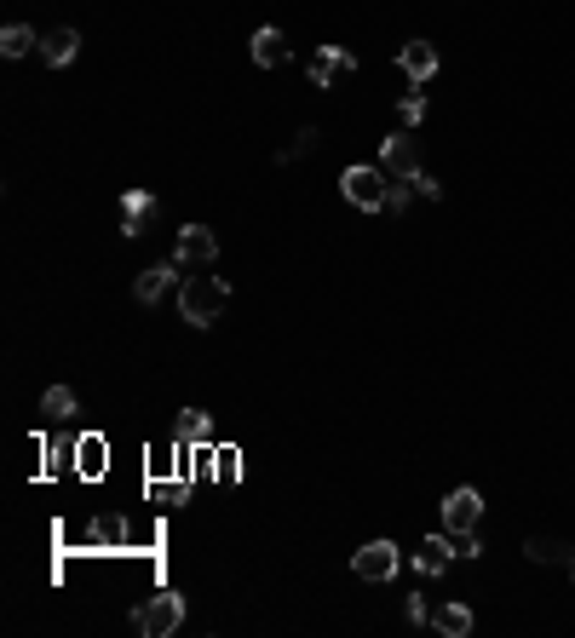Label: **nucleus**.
<instances>
[{"mask_svg":"<svg viewBox=\"0 0 575 638\" xmlns=\"http://www.w3.org/2000/svg\"><path fill=\"white\" fill-rule=\"evenodd\" d=\"M225 305H230V288L219 276H184L179 282V317L190 328H213V322L225 317Z\"/></svg>","mask_w":575,"mask_h":638,"instance_id":"obj_1","label":"nucleus"},{"mask_svg":"<svg viewBox=\"0 0 575 638\" xmlns=\"http://www.w3.org/2000/svg\"><path fill=\"white\" fill-rule=\"evenodd\" d=\"M340 196L363 213H386V196H391V173L386 167H345L340 173Z\"/></svg>","mask_w":575,"mask_h":638,"instance_id":"obj_2","label":"nucleus"},{"mask_svg":"<svg viewBox=\"0 0 575 638\" xmlns=\"http://www.w3.org/2000/svg\"><path fill=\"white\" fill-rule=\"evenodd\" d=\"M133 627L144 638H167V633H179L184 627V598L179 593H150L144 604L133 610Z\"/></svg>","mask_w":575,"mask_h":638,"instance_id":"obj_3","label":"nucleus"},{"mask_svg":"<svg viewBox=\"0 0 575 638\" xmlns=\"http://www.w3.org/2000/svg\"><path fill=\"white\" fill-rule=\"evenodd\" d=\"M397 564H403V552L391 547V541H368V547L351 552V570H357V581H391V575H397Z\"/></svg>","mask_w":575,"mask_h":638,"instance_id":"obj_4","label":"nucleus"},{"mask_svg":"<svg viewBox=\"0 0 575 638\" xmlns=\"http://www.w3.org/2000/svg\"><path fill=\"white\" fill-rule=\"evenodd\" d=\"M219 259V236L207 225H184L173 236V265H213Z\"/></svg>","mask_w":575,"mask_h":638,"instance_id":"obj_5","label":"nucleus"},{"mask_svg":"<svg viewBox=\"0 0 575 638\" xmlns=\"http://www.w3.org/2000/svg\"><path fill=\"white\" fill-rule=\"evenodd\" d=\"M380 167H386L391 179H414V173H420V144H414L409 133L380 138Z\"/></svg>","mask_w":575,"mask_h":638,"instance_id":"obj_6","label":"nucleus"},{"mask_svg":"<svg viewBox=\"0 0 575 638\" xmlns=\"http://www.w3.org/2000/svg\"><path fill=\"white\" fill-rule=\"evenodd\" d=\"M351 69H357V52H351V46H317V52H311V87H334Z\"/></svg>","mask_w":575,"mask_h":638,"instance_id":"obj_7","label":"nucleus"},{"mask_svg":"<svg viewBox=\"0 0 575 638\" xmlns=\"http://www.w3.org/2000/svg\"><path fill=\"white\" fill-rule=\"evenodd\" d=\"M397 69L409 75L414 87H426V81L437 75V46L432 41H403L397 46Z\"/></svg>","mask_w":575,"mask_h":638,"instance_id":"obj_8","label":"nucleus"},{"mask_svg":"<svg viewBox=\"0 0 575 638\" xmlns=\"http://www.w3.org/2000/svg\"><path fill=\"white\" fill-rule=\"evenodd\" d=\"M478 518H483V495H478V489H455V495L443 501V529H449V535L478 529Z\"/></svg>","mask_w":575,"mask_h":638,"instance_id":"obj_9","label":"nucleus"},{"mask_svg":"<svg viewBox=\"0 0 575 638\" xmlns=\"http://www.w3.org/2000/svg\"><path fill=\"white\" fill-rule=\"evenodd\" d=\"M248 52H253V64H259V69H282V64H288V35H282L276 23H259V29H253V41H248Z\"/></svg>","mask_w":575,"mask_h":638,"instance_id":"obj_10","label":"nucleus"},{"mask_svg":"<svg viewBox=\"0 0 575 638\" xmlns=\"http://www.w3.org/2000/svg\"><path fill=\"white\" fill-rule=\"evenodd\" d=\"M449 558H455V535H426V541L414 547V570L420 575H443L449 570Z\"/></svg>","mask_w":575,"mask_h":638,"instance_id":"obj_11","label":"nucleus"},{"mask_svg":"<svg viewBox=\"0 0 575 638\" xmlns=\"http://www.w3.org/2000/svg\"><path fill=\"white\" fill-rule=\"evenodd\" d=\"M150 219H156V196H150V190H127V196H121V230H127V236H144Z\"/></svg>","mask_w":575,"mask_h":638,"instance_id":"obj_12","label":"nucleus"},{"mask_svg":"<svg viewBox=\"0 0 575 638\" xmlns=\"http://www.w3.org/2000/svg\"><path fill=\"white\" fill-rule=\"evenodd\" d=\"M524 558H529V564H564V570H570L575 547L564 541V535H529V541H524Z\"/></svg>","mask_w":575,"mask_h":638,"instance_id":"obj_13","label":"nucleus"},{"mask_svg":"<svg viewBox=\"0 0 575 638\" xmlns=\"http://www.w3.org/2000/svg\"><path fill=\"white\" fill-rule=\"evenodd\" d=\"M35 52H41V58H46V64H52V69H64L69 58L81 52V35H75V29H46V35H41V46H35Z\"/></svg>","mask_w":575,"mask_h":638,"instance_id":"obj_14","label":"nucleus"},{"mask_svg":"<svg viewBox=\"0 0 575 638\" xmlns=\"http://www.w3.org/2000/svg\"><path fill=\"white\" fill-rule=\"evenodd\" d=\"M432 627L443 638H466V633H472V610H466V604H437V610H432Z\"/></svg>","mask_w":575,"mask_h":638,"instance_id":"obj_15","label":"nucleus"},{"mask_svg":"<svg viewBox=\"0 0 575 638\" xmlns=\"http://www.w3.org/2000/svg\"><path fill=\"white\" fill-rule=\"evenodd\" d=\"M173 437H179V449H196V443H213V420H207L202 409H184V414H179V432H173Z\"/></svg>","mask_w":575,"mask_h":638,"instance_id":"obj_16","label":"nucleus"},{"mask_svg":"<svg viewBox=\"0 0 575 638\" xmlns=\"http://www.w3.org/2000/svg\"><path fill=\"white\" fill-rule=\"evenodd\" d=\"M173 288V265H150V271L133 282V294H138V305H156L161 294Z\"/></svg>","mask_w":575,"mask_h":638,"instance_id":"obj_17","label":"nucleus"},{"mask_svg":"<svg viewBox=\"0 0 575 638\" xmlns=\"http://www.w3.org/2000/svg\"><path fill=\"white\" fill-rule=\"evenodd\" d=\"M29 46H41V41H35V29H29V23H6V29H0V52H6V58H23Z\"/></svg>","mask_w":575,"mask_h":638,"instance_id":"obj_18","label":"nucleus"},{"mask_svg":"<svg viewBox=\"0 0 575 638\" xmlns=\"http://www.w3.org/2000/svg\"><path fill=\"white\" fill-rule=\"evenodd\" d=\"M87 535L98 541V547H121V541H127V524H121L115 512H104V518H92V529H87Z\"/></svg>","mask_w":575,"mask_h":638,"instance_id":"obj_19","label":"nucleus"},{"mask_svg":"<svg viewBox=\"0 0 575 638\" xmlns=\"http://www.w3.org/2000/svg\"><path fill=\"white\" fill-rule=\"evenodd\" d=\"M41 414H46V420H69V414H75V391H69V386H52L41 397Z\"/></svg>","mask_w":575,"mask_h":638,"instance_id":"obj_20","label":"nucleus"},{"mask_svg":"<svg viewBox=\"0 0 575 638\" xmlns=\"http://www.w3.org/2000/svg\"><path fill=\"white\" fill-rule=\"evenodd\" d=\"M242 478V455L236 449H213V483H236Z\"/></svg>","mask_w":575,"mask_h":638,"instance_id":"obj_21","label":"nucleus"},{"mask_svg":"<svg viewBox=\"0 0 575 638\" xmlns=\"http://www.w3.org/2000/svg\"><path fill=\"white\" fill-rule=\"evenodd\" d=\"M75 455H81V472L98 478V472H104V437H81V449H75Z\"/></svg>","mask_w":575,"mask_h":638,"instance_id":"obj_22","label":"nucleus"},{"mask_svg":"<svg viewBox=\"0 0 575 638\" xmlns=\"http://www.w3.org/2000/svg\"><path fill=\"white\" fill-rule=\"evenodd\" d=\"M317 127H299V133H294V144H288V150H282V161H294V156H305V150H317Z\"/></svg>","mask_w":575,"mask_h":638,"instance_id":"obj_23","label":"nucleus"},{"mask_svg":"<svg viewBox=\"0 0 575 638\" xmlns=\"http://www.w3.org/2000/svg\"><path fill=\"white\" fill-rule=\"evenodd\" d=\"M397 110H403V121L414 127V121L426 115V92H420V87H414V92H403V104H397Z\"/></svg>","mask_w":575,"mask_h":638,"instance_id":"obj_24","label":"nucleus"},{"mask_svg":"<svg viewBox=\"0 0 575 638\" xmlns=\"http://www.w3.org/2000/svg\"><path fill=\"white\" fill-rule=\"evenodd\" d=\"M455 558H483V541H478V529H460V535H455Z\"/></svg>","mask_w":575,"mask_h":638,"instance_id":"obj_25","label":"nucleus"},{"mask_svg":"<svg viewBox=\"0 0 575 638\" xmlns=\"http://www.w3.org/2000/svg\"><path fill=\"white\" fill-rule=\"evenodd\" d=\"M403 616H409L414 627H420V621H432V604H426V593H409V598H403Z\"/></svg>","mask_w":575,"mask_h":638,"instance_id":"obj_26","label":"nucleus"},{"mask_svg":"<svg viewBox=\"0 0 575 638\" xmlns=\"http://www.w3.org/2000/svg\"><path fill=\"white\" fill-rule=\"evenodd\" d=\"M409 207V179H391V196H386V213H403Z\"/></svg>","mask_w":575,"mask_h":638,"instance_id":"obj_27","label":"nucleus"},{"mask_svg":"<svg viewBox=\"0 0 575 638\" xmlns=\"http://www.w3.org/2000/svg\"><path fill=\"white\" fill-rule=\"evenodd\" d=\"M409 184H414V190H420V196H432V202H437V196H443V184H437L432 173H426V167H420V173H414Z\"/></svg>","mask_w":575,"mask_h":638,"instance_id":"obj_28","label":"nucleus"}]
</instances>
